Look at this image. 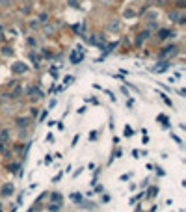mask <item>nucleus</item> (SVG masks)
<instances>
[{
  "label": "nucleus",
  "mask_w": 186,
  "mask_h": 212,
  "mask_svg": "<svg viewBox=\"0 0 186 212\" xmlns=\"http://www.w3.org/2000/svg\"><path fill=\"white\" fill-rule=\"evenodd\" d=\"M166 2H168V0H153V4H155V6H166Z\"/></svg>",
  "instance_id": "obj_17"
},
{
  "label": "nucleus",
  "mask_w": 186,
  "mask_h": 212,
  "mask_svg": "<svg viewBox=\"0 0 186 212\" xmlns=\"http://www.w3.org/2000/svg\"><path fill=\"white\" fill-rule=\"evenodd\" d=\"M2 54H4V56H13V49L4 47V49H2Z\"/></svg>",
  "instance_id": "obj_13"
},
{
  "label": "nucleus",
  "mask_w": 186,
  "mask_h": 212,
  "mask_svg": "<svg viewBox=\"0 0 186 212\" xmlns=\"http://www.w3.org/2000/svg\"><path fill=\"white\" fill-rule=\"evenodd\" d=\"M9 4H11V0H0V6H2V8H6Z\"/></svg>",
  "instance_id": "obj_19"
},
{
  "label": "nucleus",
  "mask_w": 186,
  "mask_h": 212,
  "mask_svg": "<svg viewBox=\"0 0 186 212\" xmlns=\"http://www.w3.org/2000/svg\"><path fill=\"white\" fill-rule=\"evenodd\" d=\"M169 21H179V17H181V13H179V11H169Z\"/></svg>",
  "instance_id": "obj_12"
},
{
  "label": "nucleus",
  "mask_w": 186,
  "mask_h": 212,
  "mask_svg": "<svg viewBox=\"0 0 186 212\" xmlns=\"http://www.w3.org/2000/svg\"><path fill=\"white\" fill-rule=\"evenodd\" d=\"M132 15H134L132 9H127V11H125V17H132Z\"/></svg>",
  "instance_id": "obj_23"
},
{
  "label": "nucleus",
  "mask_w": 186,
  "mask_h": 212,
  "mask_svg": "<svg viewBox=\"0 0 186 212\" xmlns=\"http://www.w3.org/2000/svg\"><path fill=\"white\" fill-rule=\"evenodd\" d=\"M156 194H158V190L156 188H151L149 192H147V197H153V195H156Z\"/></svg>",
  "instance_id": "obj_15"
},
{
  "label": "nucleus",
  "mask_w": 186,
  "mask_h": 212,
  "mask_svg": "<svg viewBox=\"0 0 186 212\" xmlns=\"http://www.w3.org/2000/svg\"><path fill=\"white\" fill-rule=\"evenodd\" d=\"M28 117H17V125L19 127H28Z\"/></svg>",
  "instance_id": "obj_11"
},
{
  "label": "nucleus",
  "mask_w": 186,
  "mask_h": 212,
  "mask_svg": "<svg viewBox=\"0 0 186 212\" xmlns=\"http://www.w3.org/2000/svg\"><path fill=\"white\" fill-rule=\"evenodd\" d=\"M0 153H2V154H6V156H8V154H9V153H8V151H6V149H4V143H0Z\"/></svg>",
  "instance_id": "obj_21"
},
{
  "label": "nucleus",
  "mask_w": 186,
  "mask_h": 212,
  "mask_svg": "<svg viewBox=\"0 0 186 212\" xmlns=\"http://www.w3.org/2000/svg\"><path fill=\"white\" fill-rule=\"evenodd\" d=\"M8 140H9V130L2 128L0 130V143H8Z\"/></svg>",
  "instance_id": "obj_8"
},
{
  "label": "nucleus",
  "mask_w": 186,
  "mask_h": 212,
  "mask_svg": "<svg viewBox=\"0 0 186 212\" xmlns=\"http://www.w3.org/2000/svg\"><path fill=\"white\" fill-rule=\"evenodd\" d=\"M69 197H71V201H73V203H76V205H80V203H82V201H84V195H82V194H78V192H74V194H71Z\"/></svg>",
  "instance_id": "obj_7"
},
{
  "label": "nucleus",
  "mask_w": 186,
  "mask_h": 212,
  "mask_svg": "<svg viewBox=\"0 0 186 212\" xmlns=\"http://www.w3.org/2000/svg\"><path fill=\"white\" fill-rule=\"evenodd\" d=\"M20 93H23V87H17V89H15V91H13L11 95H9V97H19Z\"/></svg>",
  "instance_id": "obj_16"
},
{
  "label": "nucleus",
  "mask_w": 186,
  "mask_h": 212,
  "mask_svg": "<svg viewBox=\"0 0 186 212\" xmlns=\"http://www.w3.org/2000/svg\"><path fill=\"white\" fill-rule=\"evenodd\" d=\"M108 32H119V30H121V22H119L117 19H112L110 22H108Z\"/></svg>",
  "instance_id": "obj_1"
},
{
  "label": "nucleus",
  "mask_w": 186,
  "mask_h": 212,
  "mask_svg": "<svg viewBox=\"0 0 186 212\" xmlns=\"http://www.w3.org/2000/svg\"><path fill=\"white\" fill-rule=\"evenodd\" d=\"M101 2H108V0H101Z\"/></svg>",
  "instance_id": "obj_26"
},
{
  "label": "nucleus",
  "mask_w": 186,
  "mask_h": 212,
  "mask_svg": "<svg viewBox=\"0 0 186 212\" xmlns=\"http://www.w3.org/2000/svg\"><path fill=\"white\" fill-rule=\"evenodd\" d=\"M175 47H168V49H164L162 52H160V58H164V56H168V54H175Z\"/></svg>",
  "instance_id": "obj_9"
},
{
  "label": "nucleus",
  "mask_w": 186,
  "mask_h": 212,
  "mask_svg": "<svg viewBox=\"0 0 186 212\" xmlns=\"http://www.w3.org/2000/svg\"><path fill=\"white\" fill-rule=\"evenodd\" d=\"M125 134H127V136H132V128H130V127H125Z\"/></svg>",
  "instance_id": "obj_20"
},
{
  "label": "nucleus",
  "mask_w": 186,
  "mask_h": 212,
  "mask_svg": "<svg viewBox=\"0 0 186 212\" xmlns=\"http://www.w3.org/2000/svg\"><path fill=\"white\" fill-rule=\"evenodd\" d=\"M63 82H65V84H71V82H73V76H67V78H65Z\"/></svg>",
  "instance_id": "obj_25"
},
{
  "label": "nucleus",
  "mask_w": 186,
  "mask_h": 212,
  "mask_svg": "<svg viewBox=\"0 0 186 212\" xmlns=\"http://www.w3.org/2000/svg\"><path fill=\"white\" fill-rule=\"evenodd\" d=\"M82 58H84V54H82V50H80V49H76V50H73V52H71V62H73V63H78Z\"/></svg>",
  "instance_id": "obj_3"
},
{
  "label": "nucleus",
  "mask_w": 186,
  "mask_h": 212,
  "mask_svg": "<svg viewBox=\"0 0 186 212\" xmlns=\"http://www.w3.org/2000/svg\"><path fill=\"white\" fill-rule=\"evenodd\" d=\"M67 4L73 6V8H78V0H67Z\"/></svg>",
  "instance_id": "obj_18"
},
{
  "label": "nucleus",
  "mask_w": 186,
  "mask_h": 212,
  "mask_svg": "<svg viewBox=\"0 0 186 212\" xmlns=\"http://www.w3.org/2000/svg\"><path fill=\"white\" fill-rule=\"evenodd\" d=\"M50 199H52V203H56V205H60V203H61V195H60L58 192L50 194Z\"/></svg>",
  "instance_id": "obj_10"
},
{
  "label": "nucleus",
  "mask_w": 186,
  "mask_h": 212,
  "mask_svg": "<svg viewBox=\"0 0 186 212\" xmlns=\"http://www.w3.org/2000/svg\"><path fill=\"white\" fill-rule=\"evenodd\" d=\"M147 37H149V32H147V30L140 32V33H138V37H136V45H141V43H143Z\"/></svg>",
  "instance_id": "obj_6"
},
{
  "label": "nucleus",
  "mask_w": 186,
  "mask_h": 212,
  "mask_svg": "<svg viewBox=\"0 0 186 212\" xmlns=\"http://www.w3.org/2000/svg\"><path fill=\"white\" fill-rule=\"evenodd\" d=\"M28 93H30L32 99H41V97H43V91H41L39 87H36V86H32V87L28 89Z\"/></svg>",
  "instance_id": "obj_4"
},
{
  "label": "nucleus",
  "mask_w": 186,
  "mask_h": 212,
  "mask_svg": "<svg viewBox=\"0 0 186 212\" xmlns=\"http://www.w3.org/2000/svg\"><path fill=\"white\" fill-rule=\"evenodd\" d=\"M80 207H82V208H90V210H91L95 205H93V203H84V201H82V203H80Z\"/></svg>",
  "instance_id": "obj_14"
},
{
  "label": "nucleus",
  "mask_w": 186,
  "mask_h": 212,
  "mask_svg": "<svg viewBox=\"0 0 186 212\" xmlns=\"http://www.w3.org/2000/svg\"><path fill=\"white\" fill-rule=\"evenodd\" d=\"M45 21H47V13H41L39 15V22H45Z\"/></svg>",
  "instance_id": "obj_22"
},
{
  "label": "nucleus",
  "mask_w": 186,
  "mask_h": 212,
  "mask_svg": "<svg viewBox=\"0 0 186 212\" xmlns=\"http://www.w3.org/2000/svg\"><path fill=\"white\" fill-rule=\"evenodd\" d=\"M26 69L28 67L23 63V62H17V63H13V67H11V71L15 73V74H20V73H26Z\"/></svg>",
  "instance_id": "obj_2"
},
{
  "label": "nucleus",
  "mask_w": 186,
  "mask_h": 212,
  "mask_svg": "<svg viewBox=\"0 0 186 212\" xmlns=\"http://www.w3.org/2000/svg\"><path fill=\"white\" fill-rule=\"evenodd\" d=\"M0 194H2L4 197H6V195H11V194H13V184H4L2 190H0Z\"/></svg>",
  "instance_id": "obj_5"
},
{
  "label": "nucleus",
  "mask_w": 186,
  "mask_h": 212,
  "mask_svg": "<svg viewBox=\"0 0 186 212\" xmlns=\"http://www.w3.org/2000/svg\"><path fill=\"white\" fill-rule=\"evenodd\" d=\"M177 22H179V24H184V22H186V17H184V15H181V17H179V21H177Z\"/></svg>",
  "instance_id": "obj_24"
}]
</instances>
